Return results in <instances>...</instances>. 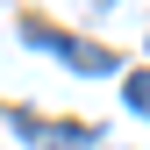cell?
Wrapping results in <instances>:
<instances>
[{
	"label": "cell",
	"mask_w": 150,
	"mask_h": 150,
	"mask_svg": "<svg viewBox=\"0 0 150 150\" xmlns=\"http://www.w3.org/2000/svg\"><path fill=\"white\" fill-rule=\"evenodd\" d=\"M36 50H50V57H64L71 71H115V50H100V43H71V36H57V29H43V22H29L22 29Z\"/></svg>",
	"instance_id": "6da1fadb"
},
{
	"label": "cell",
	"mask_w": 150,
	"mask_h": 150,
	"mask_svg": "<svg viewBox=\"0 0 150 150\" xmlns=\"http://www.w3.org/2000/svg\"><path fill=\"white\" fill-rule=\"evenodd\" d=\"M129 107L150 115V71H129Z\"/></svg>",
	"instance_id": "7a4b0ae2"
},
{
	"label": "cell",
	"mask_w": 150,
	"mask_h": 150,
	"mask_svg": "<svg viewBox=\"0 0 150 150\" xmlns=\"http://www.w3.org/2000/svg\"><path fill=\"white\" fill-rule=\"evenodd\" d=\"M100 7H107V0H100Z\"/></svg>",
	"instance_id": "3957f363"
}]
</instances>
